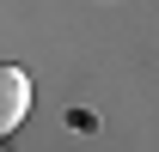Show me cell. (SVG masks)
Here are the masks:
<instances>
[{
	"label": "cell",
	"instance_id": "obj_1",
	"mask_svg": "<svg viewBox=\"0 0 159 152\" xmlns=\"http://www.w3.org/2000/svg\"><path fill=\"white\" fill-rule=\"evenodd\" d=\"M25 110H31V79H25L19 67H6V61H0V134L19 128Z\"/></svg>",
	"mask_w": 159,
	"mask_h": 152
}]
</instances>
